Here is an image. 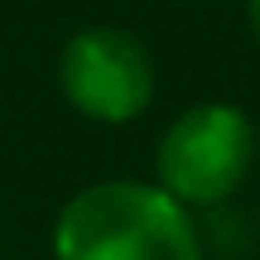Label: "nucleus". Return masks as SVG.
<instances>
[{
  "label": "nucleus",
  "mask_w": 260,
  "mask_h": 260,
  "mask_svg": "<svg viewBox=\"0 0 260 260\" xmlns=\"http://www.w3.org/2000/svg\"><path fill=\"white\" fill-rule=\"evenodd\" d=\"M53 260H203V241L188 207L159 183L106 178L63 203Z\"/></svg>",
  "instance_id": "1"
},
{
  "label": "nucleus",
  "mask_w": 260,
  "mask_h": 260,
  "mask_svg": "<svg viewBox=\"0 0 260 260\" xmlns=\"http://www.w3.org/2000/svg\"><path fill=\"white\" fill-rule=\"evenodd\" d=\"M255 164V125L236 102H198L159 135L154 183L174 203L217 207L246 183Z\"/></svg>",
  "instance_id": "2"
},
{
  "label": "nucleus",
  "mask_w": 260,
  "mask_h": 260,
  "mask_svg": "<svg viewBox=\"0 0 260 260\" xmlns=\"http://www.w3.org/2000/svg\"><path fill=\"white\" fill-rule=\"evenodd\" d=\"M58 87L77 116L96 125H125L154 102V58L130 29L87 24L63 44Z\"/></svg>",
  "instance_id": "3"
},
{
  "label": "nucleus",
  "mask_w": 260,
  "mask_h": 260,
  "mask_svg": "<svg viewBox=\"0 0 260 260\" xmlns=\"http://www.w3.org/2000/svg\"><path fill=\"white\" fill-rule=\"evenodd\" d=\"M246 15H251V39L260 48V0H246Z\"/></svg>",
  "instance_id": "4"
}]
</instances>
